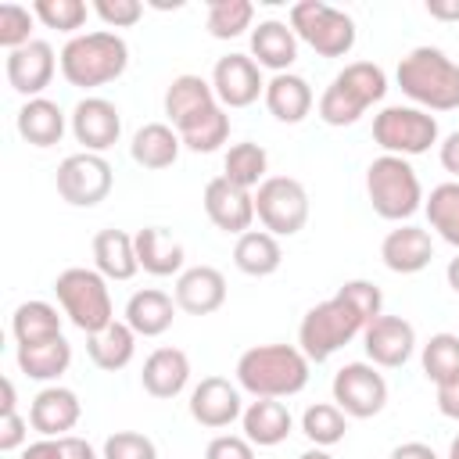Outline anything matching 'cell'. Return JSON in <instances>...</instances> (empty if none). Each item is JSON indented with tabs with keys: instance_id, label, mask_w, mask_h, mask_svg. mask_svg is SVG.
<instances>
[{
	"instance_id": "56",
	"label": "cell",
	"mask_w": 459,
	"mask_h": 459,
	"mask_svg": "<svg viewBox=\"0 0 459 459\" xmlns=\"http://www.w3.org/2000/svg\"><path fill=\"white\" fill-rule=\"evenodd\" d=\"M0 394H4V402H0V412H14V384L4 377L0 380Z\"/></svg>"
},
{
	"instance_id": "52",
	"label": "cell",
	"mask_w": 459,
	"mask_h": 459,
	"mask_svg": "<svg viewBox=\"0 0 459 459\" xmlns=\"http://www.w3.org/2000/svg\"><path fill=\"white\" fill-rule=\"evenodd\" d=\"M22 459H61V441L57 437H39L22 452Z\"/></svg>"
},
{
	"instance_id": "54",
	"label": "cell",
	"mask_w": 459,
	"mask_h": 459,
	"mask_svg": "<svg viewBox=\"0 0 459 459\" xmlns=\"http://www.w3.org/2000/svg\"><path fill=\"white\" fill-rule=\"evenodd\" d=\"M391 459H437V452L430 445H423V441H405V445H398L391 452Z\"/></svg>"
},
{
	"instance_id": "57",
	"label": "cell",
	"mask_w": 459,
	"mask_h": 459,
	"mask_svg": "<svg viewBox=\"0 0 459 459\" xmlns=\"http://www.w3.org/2000/svg\"><path fill=\"white\" fill-rule=\"evenodd\" d=\"M445 276H448V287H452V290L459 294V255H455V258L448 262V269H445Z\"/></svg>"
},
{
	"instance_id": "34",
	"label": "cell",
	"mask_w": 459,
	"mask_h": 459,
	"mask_svg": "<svg viewBox=\"0 0 459 459\" xmlns=\"http://www.w3.org/2000/svg\"><path fill=\"white\" fill-rule=\"evenodd\" d=\"M11 333L18 344H39L61 337V316L50 301H22L11 316Z\"/></svg>"
},
{
	"instance_id": "20",
	"label": "cell",
	"mask_w": 459,
	"mask_h": 459,
	"mask_svg": "<svg viewBox=\"0 0 459 459\" xmlns=\"http://www.w3.org/2000/svg\"><path fill=\"white\" fill-rule=\"evenodd\" d=\"M380 258L391 273H402V276H412L420 269L430 265L434 258V244H430V233L420 230V226H398L384 237L380 244Z\"/></svg>"
},
{
	"instance_id": "2",
	"label": "cell",
	"mask_w": 459,
	"mask_h": 459,
	"mask_svg": "<svg viewBox=\"0 0 459 459\" xmlns=\"http://www.w3.org/2000/svg\"><path fill=\"white\" fill-rule=\"evenodd\" d=\"M398 86L423 111L459 108V65L437 47H416L398 61Z\"/></svg>"
},
{
	"instance_id": "19",
	"label": "cell",
	"mask_w": 459,
	"mask_h": 459,
	"mask_svg": "<svg viewBox=\"0 0 459 459\" xmlns=\"http://www.w3.org/2000/svg\"><path fill=\"white\" fill-rule=\"evenodd\" d=\"M226 301V276L215 265L183 269L176 280V308L190 316H212Z\"/></svg>"
},
{
	"instance_id": "21",
	"label": "cell",
	"mask_w": 459,
	"mask_h": 459,
	"mask_svg": "<svg viewBox=\"0 0 459 459\" xmlns=\"http://www.w3.org/2000/svg\"><path fill=\"white\" fill-rule=\"evenodd\" d=\"M251 57L258 68H273L276 75L287 72L298 57V36L287 22H258V29H251Z\"/></svg>"
},
{
	"instance_id": "50",
	"label": "cell",
	"mask_w": 459,
	"mask_h": 459,
	"mask_svg": "<svg viewBox=\"0 0 459 459\" xmlns=\"http://www.w3.org/2000/svg\"><path fill=\"white\" fill-rule=\"evenodd\" d=\"M437 409H441V416L459 420V377L437 384Z\"/></svg>"
},
{
	"instance_id": "9",
	"label": "cell",
	"mask_w": 459,
	"mask_h": 459,
	"mask_svg": "<svg viewBox=\"0 0 459 459\" xmlns=\"http://www.w3.org/2000/svg\"><path fill=\"white\" fill-rule=\"evenodd\" d=\"M255 215L273 237H294L308 222V194L294 176H269L255 194Z\"/></svg>"
},
{
	"instance_id": "46",
	"label": "cell",
	"mask_w": 459,
	"mask_h": 459,
	"mask_svg": "<svg viewBox=\"0 0 459 459\" xmlns=\"http://www.w3.org/2000/svg\"><path fill=\"white\" fill-rule=\"evenodd\" d=\"M104 459H158V448L147 434L136 430H115L104 441Z\"/></svg>"
},
{
	"instance_id": "16",
	"label": "cell",
	"mask_w": 459,
	"mask_h": 459,
	"mask_svg": "<svg viewBox=\"0 0 459 459\" xmlns=\"http://www.w3.org/2000/svg\"><path fill=\"white\" fill-rule=\"evenodd\" d=\"M204 212L222 233H247L255 222V194L233 186L226 176H215L204 186Z\"/></svg>"
},
{
	"instance_id": "38",
	"label": "cell",
	"mask_w": 459,
	"mask_h": 459,
	"mask_svg": "<svg viewBox=\"0 0 459 459\" xmlns=\"http://www.w3.org/2000/svg\"><path fill=\"white\" fill-rule=\"evenodd\" d=\"M301 430H305V437H308L316 448H330V445L344 441L348 420H344V412H341L337 405H330V402H316V405L305 409V416H301Z\"/></svg>"
},
{
	"instance_id": "36",
	"label": "cell",
	"mask_w": 459,
	"mask_h": 459,
	"mask_svg": "<svg viewBox=\"0 0 459 459\" xmlns=\"http://www.w3.org/2000/svg\"><path fill=\"white\" fill-rule=\"evenodd\" d=\"M176 133H179L183 147H190V151H197V154H212V151H219V147L226 143V136H230V115H226L222 104H215V108L201 111L197 118H190L186 126H179Z\"/></svg>"
},
{
	"instance_id": "10",
	"label": "cell",
	"mask_w": 459,
	"mask_h": 459,
	"mask_svg": "<svg viewBox=\"0 0 459 459\" xmlns=\"http://www.w3.org/2000/svg\"><path fill=\"white\" fill-rule=\"evenodd\" d=\"M111 183H115V176H111V165L104 161V154L79 151L57 165V194L75 208L100 204L111 194Z\"/></svg>"
},
{
	"instance_id": "26",
	"label": "cell",
	"mask_w": 459,
	"mask_h": 459,
	"mask_svg": "<svg viewBox=\"0 0 459 459\" xmlns=\"http://www.w3.org/2000/svg\"><path fill=\"white\" fill-rule=\"evenodd\" d=\"M172 319H176V298H169L158 287L136 290L126 301V323L133 326L136 337H158L172 326Z\"/></svg>"
},
{
	"instance_id": "15",
	"label": "cell",
	"mask_w": 459,
	"mask_h": 459,
	"mask_svg": "<svg viewBox=\"0 0 459 459\" xmlns=\"http://www.w3.org/2000/svg\"><path fill=\"white\" fill-rule=\"evenodd\" d=\"M54 68H57V57H54V47L43 43V39H32L18 50L7 54V82L14 93L22 97H39L50 79H54Z\"/></svg>"
},
{
	"instance_id": "35",
	"label": "cell",
	"mask_w": 459,
	"mask_h": 459,
	"mask_svg": "<svg viewBox=\"0 0 459 459\" xmlns=\"http://www.w3.org/2000/svg\"><path fill=\"white\" fill-rule=\"evenodd\" d=\"M265 169H269V154L262 151V143H251V140L233 143V147L226 151V161H222V176H226L233 186H240V190L262 186V183L269 179Z\"/></svg>"
},
{
	"instance_id": "14",
	"label": "cell",
	"mask_w": 459,
	"mask_h": 459,
	"mask_svg": "<svg viewBox=\"0 0 459 459\" xmlns=\"http://www.w3.org/2000/svg\"><path fill=\"white\" fill-rule=\"evenodd\" d=\"M118 133H122V115L111 100L104 97H82L75 108H72V136L90 151V154H100L108 147L118 143Z\"/></svg>"
},
{
	"instance_id": "22",
	"label": "cell",
	"mask_w": 459,
	"mask_h": 459,
	"mask_svg": "<svg viewBox=\"0 0 459 459\" xmlns=\"http://www.w3.org/2000/svg\"><path fill=\"white\" fill-rule=\"evenodd\" d=\"M143 391L154 398H176L190 380V359L179 348H154L143 362Z\"/></svg>"
},
{
	"instance_id": "47",
	"label": "cell",
	"mask_w": 459,
	"mask_h": 459,
	"mask_svg": "<svg viewBox=\"0 0 459 459\" xmlns=\"http://www.w3.org/2000/svg\"><path fill=\"white\" fill-rule=\"evenodd\" d=\"M93 14L108 29H129L143 18V4L140 0H93Z\"/></svg>"
},
{
	"instance_id": "33",
	"label": "cell",
	"mask_w": 459,
	"mask_h": 459,
	"mask_svg": "<svg viewBox=\"0 0 459 459\" xmlns=\"http://www.w3.org/2000/svg\"><path fill=\"white\" fill-rule=\"evenodd\" d=\"M72 366V344L65 337H50L39 344H18V369L29 380H57Z\"/></svg>"
},
{
	"instance_id": "6",
	"label": "cell",
	"mask_w": 459,
	"mask_h": 459,
	"mask_svg": "<svg viewBox=\"0 0 459 459\" xmlns=\"http://www.w3.org/2000/svg\"><path fill=\"white\" fill-rule=\"evenodd\" d=\"M362 330H366V319L344 298L333 294L305 312V319L298 326V344L308 362H326L337 348H344Z\"/></svg>"
},
{
	"instance_id": "8",
	"label": "cell",
	"mask_w": 459,
	"mask_h": 459,
	"mask_svg": "<svg viewBox=\"0 0 459 459\" xmlns=\"http://www.w3.org/2000/svg\"><path fill=\"white\" fill-rule=\"evenodd\" d=\"M373 140L384 147V154H398V158L427 154L437 143V118L423 108L391 104L373 118Z\"/></svg>"
},
{
	"instance_id": "5",
	"label": "cell",
	"mask_w": 459,
	"mask_h": 459,
	"mask_svg": "<svg viewBox=\"0 0 459 459\" xmlns=\"http://www.w3.org/2000/svg\"><path fill=\"white\" fill-rule=\"evenodd\" d=\"M54 294L65 308V316L72 319L75 330H82L86 337L104 330L108 323H115V308H111V294L108 283L97 269H82L72 265L54 280Z\"/></svg>"
},
{
	"instance_id": "3",
	"label": "cell",
	"mask_w": 459,
	"mask_h": 459,
	"mask_svg": "<svg viewBox=\"0 0 459 459\" xmlns=\"http://www.w3.org/2000/svg\"><path fill=\"white\" fill-rule=\"evenodd\" d=\"M61 75L68 79V86H79V90H93V86H104V82H115L126 65H129V47L118 32H82V36H72L65 47H61Z\"/></svg>"
},
{
	"instance_id": "51",
	"label": "cell",
	"mask_w": 459,
	"mask_h": 459,
	"mask_svg": "<svg viewBox=\"0 0 459 459\" xmlns=\"http://www.w3.org/2000/svg\"><path fill=\"white\" fill-rule=\"evenodd\" d=\"M57 441H61V459H97L93 448H90V441H82L75 434H65Z\"/></svg>"
},
{
	"instance_id": "42",
	"label": "cell",
	"mask_w": 459,
	"mask_h": 459,
	"mask_svg": "<svg viewBox=\"0 0 459 459\" xmlns=\"http://www.w3.org/2000/svg\"><path fill=\"white\" fill-rule=\"evenodd\" d=\"M362 111H366V104L348 90V86H341L337 79L323 90V97H319V118L326 122V126H351V122H359L362 118Z\"/></svg>"
},
{
	"instance_id": "28",
	"label": "cell",
	"mask_w": 459,
	"mask_h": 459,
	"mask_svg": "<svg viewBox=\"0 0 459 459\" xmlns=\"http://www.w3.org/2000/svg\"><path fill=\"white\" fill-rule=\"evenodd\" d=\"M93 265L104 280H133L140 269L133 237L126 230H100L93 237Z\"/></svg>"
},
{
	"instance_id": "4",
	"label": "cell",
	"mask_w": 459,
	"mask_h": 459,
	"mask_svg": "<svg viewBox=\"0 0 459 459\" xmlns=\"http://www.w3.org/2000/svg\"><path fill=\"white\" fill-rule=\"evenodd\" d=\"M366 194H369L373 212L380 219H391V222H402V219L416 215L420 204H423L420 176L398 154H380V158L369 161V169H366Z\"/></svg>"
},
{
	"instance_id": "7",
	"label": "cell",
	"mask_w": 459,
	"mask_h": 459,
	"mask_svg": "<svg viewBox=\"0 0 459 459\" xmlns=\"http://www.w3.org/2000/svg\"><path fill=\"white\" fill-rule=\"evenodd\" d=\"M290 29L298 39H305L323 57H344L355 47V22L351 14L323 4V0H301L290 7Z\"/></svg>"
},
{
	"instance_id": "12",
	"label": "cell",
	"mask_w": 459,
	"mask_h": 459,
	"mask_svg": "<svg viewBox=\"0 0 459 459\" xmlns=\"http://www.w3.org/2000/svg\"><path fill=\"white\" fill-rule=\"evenodd\" d=\"M212 90L222 108H247L258 100V93H265L262 68L247 54H226L212 68Z\"/></svg>"
},
{
	"instance_id": "49",
	"label": "cell",
	"mask_w": 459,
	"mask_h": 459,
	"mask_svg": "<svg viewBox=\"0 0 459 459\" xmlns=\"http://www.w3.org/2000/svg\"><path fill=\"white\" fill-rule=\"evenodd\" d=\"M29 423L18 416V412H0V452H14V448H22V441H25V430Z\"/></svg>"
},
{
	"instance_id": "40",
	"label": "cell",
	"mask_w": 459,
	"mask_h": 459,
	"mask_svg": "<svg viewBox=\"0 0 459 459\" xmlns=\"http://www.w3.org/2000/svg\"><path fill=\"white\" fill-rule=\"evenodd\" d=\"M423 373L434 384L459 377V333H434L423 344Z\"/></svg>"
},
{
	"instance_id": "48",
	"label": "cell",
	"mask_w": 459,
	"mask_h": 459,
	"mask_svg": "<svg viewBox=\"0 0 459 459\" xmlns=\"http://www.w3.org/2000/svg\"><path fill=\"white\" fill-rule=\"evenodd\" d=\"M204 459H255V448L247 437H237V434H219L208 441L204 448Z\"/></svg>"
},
{
	"instance_id": "23",
	"label": "cell",
	"mask_w": 459,
	"mask_h": 459,
	"mask_svg": "<svg viewBox=\"0 0 459 459\" xmlns=\"http://www.w3.org/2000/svg\"><path fill=\"white\" fill-rule=\"evenodd\" d=\"M265 108L276 122H287V126H298L308 111H312V86L294 75V72H280L265 82Z\"/></svg>"
},
{
	"instance_id": "53",
	"label": "cell",
	"mask_w": 459,
	"mask_h": 459,
	"mask_svg": "<svg viewBox=\"0 0 459 459\" xmlns=\"http://www.w3.org/2000/svg\"><path fill=\"white\" fill-rule=\"evenodd\" d=\"M441 165H445V172H452L459 179V129L445 136V143H441Z\"/></svg>"
},
{
	"instance_id": "24",
	"label": "cell",
	"mask_w": 459,
	"mask_h": 459,
	"mask_svg": "<svg viewBox=\"0 0 459 459\" xmlns=\"http://www.w3.org/2000/svg\"><path fill=\"white\" fill-rule=\"evenodd\" d=\"M133 244H136V262H140L143 273H151V276H172V273L183 269V258H186L183 255V244L172 233H165L161 226L136 230L133 233Z\"/></svg>"
},
{
	"instance_id": "39",
	"label": "cell",
	"mask_w": 459,
	"mask_h": 459,
	"mask_svg": "<svg viewBox=\"0 0 459 459\" xmlns=\"http://www.w3.org/2000/svg\"><path fill=\"white\" fill-rule=\"evenodd\" d=\"M333 79H337L341 86H348L366 108L377 104V100H384V93H387V75H384V68L373 65V61H351V65H344Z\"/></svg>"
},
{
	"instance_id": "13",
	"label": "cell",
	"mask_w": 459,
	"mask_h": 459,
	"mask_svg": "<svg viewBox=\"0 0 459 459\" xmlns=\"http://www.w3.org/2000/svg\"><path fill=\"white\" fill-rule=\"evenodd\" d=\"M362 344H366V355H369L373 366L398 369V366L409 362V355L416 348V330L402 316H377L362 330Z\"/></svg>"
},
{
	"instance_id": "1",
	"label": "cell",
	"mask_w": 459,
	"mask_h": 459,
	"mask_svg": "<svg viewBox=\"0 0 459 459\" xmlns=\"http://www.w3.org/2000/svg\"><path fill=\"white\" fill-rule=\"evenodd\" d=\"M237 384L255 398H290L308 384V359L290 344H258L237 359Z\"/></svg>"
},
{
	"instance_id": "17",
	"label": "cell",
	"mask_w": 459,
	"mask_h": 459,
	"mask_svg": "<svg viewBox=\"0 0 459 459\" xmlns=\"http://www.w3.org/2000/svg\"><path fill=\"white\" fill-rule=\"evenodd\" d=\"M190 416L201 423V427H230L237 416H244V405H240V391L226 380V377H204L194 391H190Z\"/></svg>"
},
{
	"instance_id": "45",
	"label": "cell",
	"mask_w": 459,
	"mask_h": 459,
	"mask_svg": "<svg viewBox=\"0 0 459 459\" xmlns=\"http://www.w3.org/2000/svg\"><path fill=\"white\" fill-rule=\"evenodd\" d=\"M337 298H344V301L366 319V326H369L377 316H384V294H380V287L369 283V280H348V283L337 290Z\"/></svg>"
},
{
	"instance_id": "59",
	"label": "cell",
	"mask_w": 459,
	"mask_h": 459,
	"mask_svg": "<svg viewBox=\"0 0 459 459\" xmlns=\"http://www.w3.org/2000/svg\"><path fill=\"white\" fill-rule=\"evenodd\" d=\"M448 459H459V434H455L452 445H448Z\"/></svg>"
},
{
	"instance_id": "43",
	"label": "cell",
	"mask_w": 459,
	"mask_h": 459,
	"mask_svg": "<svg viewBox=\"0 0 459 459\" xmlns=\"http://www.w3.org/2000/svg\"><path fill=\"white\" fill-rule=\"evenodd\" d=\"M32 14H36L47 29L75 32V29H82L90 7H86L82 0H36V4H32Z\"/></svg>"
},
{
	"instance_id": "41",
	"label": "cell",
	"mask_w": 459,
	"mask_h": 459,
	"mask_svg": "<svg viewBox=\"0 0 459 459\" xmlns=\"http://www.w3.org/2000/svg\"><path fill=\"white\" fill-rule=\"evenodd\" d=\"M255 22V4L247 0H212L208 4V32L215 39H233Z\"/></svg>"
},
{
	"instance_id": "58",
	"label": "cell",
	"mask_w": 459,
	"mask_h": 459,
	"mask_svg": "<svg viewBox=\"0 0 459 459\" xmlns=\"http://www.w3.org/2000/svg\"><path fill=\"white\" fill-rule=\"evenodd\" d=\"M298 459H333L330 452H323V448H308V452H301Z\"/></svg>"
},
{
	"instance_id": "31",
	"label": "cell",
	"mask_w": 459,
	"mask_h": 459,
	"mask_svg": "<svg viewBox=\"0 0 459 459\" xmlns=\"http://www.w3.org/2000/svg\"><path fill=\"white\" fill-rule=\"evenodd\" d=\"M179 147H183V140H179V133H176L172 126H165V122H147V126L136 129V136H133V143H129V154H133V161L143 165V169H169V165L179 158Z\"/></svg>"
},
{
	"instance_id": "55",
	"label": "cell",
	"mask_w": 459,
	"mask_h": 459,
	"mask_svg": "<svg viewBox=\"0 0 459 459\" xmlns=\"http://www.w3.org/2000/svg\"><path fill=\"white\" fill-rule=\"evenodd\" d=\"M427 14L437 22H459V0H427Z\"/></svg>"
},
{
	"instance_id": "25",
	"label": "cell",
	"mask_w": 459,
	"mask_h": 459,
	"mask_svg": "<svg viewBox=\"0 0 459 459\" xmlns=\"http://www.w3.org/2000/svg\"><path fill=\"white\" fill-rule=\"evenodd\" d=\"M240 423H244V437L251 445H258V448H273V445L287 441V434L294 427V420H290V412H287V405L280 398H258V402H251L244 409Z\"/></svg>"
},
{
	"instance_id": "18",
	"label": "cell",
	"mask_w": 459,
	"mask_h": 459,
	"mask_svg": "<svg viewBox=\"0 0 459 459\" xmlns=\"http://www.w3.org/2000/svg\"><path fill=\"white\" fill-rule=\"evenodd\" d=\"M79 416H82V405H79L75 391L57 387V384L43 387L29 405V427L43 437H65L79 423Z\"/></svg>"
},
{
	"instance_id": "29",
	"label": "cell",
	"mask_w": 459,
	"mask_h": 459,
	"mask_svg": "<svg viewBox=\"0 0 459 459\" xmlns=\"http://www.w3.org/2000/svg\"><path fill=\"white\" fill-rule=\"evenodd\" d=\"M86 351H90L93 366L104 369V373L126 369L133 362V355H136V333H133L129 323H118L115 319L104 330H97V333L86 337Z\"/></svg>"
},
{
	"instance_id": "30",
	"label": "cell",
	"mask_w": 459,
	"mask_h": 459,
	"mask_svg": "<svg viewBox=\"0 0 459 459\" xmlns=\"http://www.w3.org/2000/svg\"><path fill=\"white\" fill-rule=\"evenodd\" d=\"M18 133L32 147H54L65 136V111L47 97H32L18 111Z\"/></svg>"
},
{
	"instance_id": "11",
	"label": "cell",
	"mask_w": 459,
	"mask_h": 459,
	"mask_svg": "<svg viewBox=\"0 0 459 459\" xmlns=\"http://www.w3.org/2000/svg\"><path fill=\"white\" fill-rule=\"evenodd\" d=\"M333 405L344 416L369 420L387 405V380L373 362H348L333 377Z\"/></svg>"
},
{
	"instance_id": "27",
	"label": "cell",
	"mask_w": 459,
	"mask_h": 459,
	"mask_svg": "<svg viewBox=\"0 0 459 459\" xmlns=\"http://www.w3.org/2000/svg\"><path fill=\"white\" fill-rule=\"evenodd\" d=\"M215 104H219L215 100V90L201 75H176L169 82V90H165V115H169V122L176 129L186 126L190 118H197L201 111L215 108Z\"/></svg>"
},
{
	"instance_id": "37",
	"label": "cell",
	"mask_w": 459,
	"mask_h": 459,
	"mask_svg": "<svg viewBox=\"0 0 459 459\" xmlns=\"http://www.w3.org/2000/svg\"><path fill=\"white\" fill-rule=\"evenodd\" d=\"M427 219L430 226L441 233V240H448L452 247H459V179L452 183H437L427 197Z\"/></svg>"
},
{
	"instance_id": "32",
	"label": "cell",
	"mask_w": 459,
	"mask_h": 459,
	"mask_svg": "<svg viewBox=\"0 0 459 459\" xmlns=\"http://www.w3.org/2000/svg\"><path fill=\"white\" fill-rule=\"evenodd\" d=\"M233 262L247 276H273L283 262V251H280V240L269 230H247L233 244Z\"/></svg>"
},
{
	"instance_id": "44",
	"label": "cell",
	"mask_w": 459,
	"mask_h": 459,
	"mask_svg": "<svg viewBox=\"0 0 459 459\" xmlns=\"http://www.w3.org/2000/svg\"><path fill=\"white\" fill-rule=\"evenodd\" d=\"M32 11L22 4H0V47L18 50L25 43H32Z\"/></svg>"
}]
</instances>
